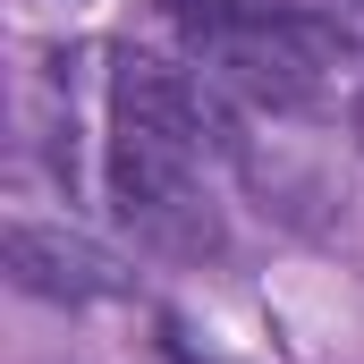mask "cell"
<instances>
[{
	"mask_svg": "<svg viewBox=\"0 0 364 364\" xmlns=\"http://www.w3.org/2000/svg\"><path fill=\"white\" fill-rule=\"evenodd\" d=\"M220 153H229V119H220L212 85H195L186 68L153 60V51H127L110 68V195L144 237L186 246V255H203L220 237L195 195L203 161H220Z\"/></svg>",
	"mask_w": 364,
	"mask_h": 364,
	"instance_id": "6da1fadb",
	"label": "cell"
},
{
	"mask_svg": "<svg viewBox=\"0 0 364 364\" xmlns=\"http://www.w3.org/2000/svg\"><path fill=\"white\" fill-rule=\"evenodd\" d=\"M203 43H212V60H220L229 85L255 93V102H272V110L314 102V93L348 68V51H356L348 26L339 17H314V9H246L220 34H203Z\"/></svg>",
	"mask_w": 364,
	"mask_h": 364,
	"instance_id": "7a4b0ae2",
	"label": "cell"
},
{
	"mask_svg": "<svg viewBox=\"0 0 364 364\" xmlns=\"http://www.w3.org/2000/svg\"><path fill=\"white\" fill-rule=\"evenodd\" d=\"M0 255H9V279H17L26 296H60V305L119 296V263L93 255L85 237H68V229H34V220H17V229L0 237Z\"/></svg>",
	"mask_w": 364,
	"mask_h": 364,
	"instance_id": "3957f363",
	"label": "cell"
},
{
	"mask_svg": "<svg viewBox=\"0 0 364 364\" xmlns=\"http://www.w3.org/2000/svg\"><path fill=\"white\" fill-rule=\"evenodd\" d=\"M161 9H170L178 26H195V34H220V26H229V17H246L255 0H161Z\"/></svg>",
	"mask_w": 364,
	"mask_h": 364,
	"instance_id": "277c9868",
	"label": "cell"
}]
</instances>
